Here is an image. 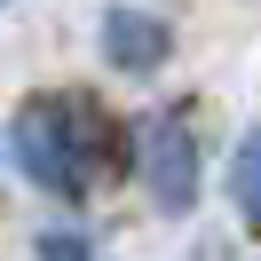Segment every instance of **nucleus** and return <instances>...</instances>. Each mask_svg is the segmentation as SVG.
I'll return each mask as SVG.
<instances>
[{
  "mask_svg": "<svg viewBox=\"0 0 261 261\" xmlns=\"http://www.w3.org/2000/svg\"><path fill=\"white\" fill-rule=\"evenodd\" d=\"M48 261H87V245L80 238H48Z\"/></svg>",
  "mask_w": 261,
  "mask_h": 261,
  "instance_id": "nucleus-5",
  "label": "nucleus"
},
{
  "mask_svg": "<svg viewBox=\"0 0 261 261\" xmlns=\"http://www.w3.org/2000/svg\"><path fill=\"white\" fill-rule=\"evenodd\" d=\"M229 198H238V214L261 229V135H245L238 159H229Z\"/></svg>",
  "mask_w": 261,
  "mask_h": 261,
  "instance_id": "nucleus-4",
  "label": "nucleus"
},
{
  "mask_svg": "<svg viewBox=\"0 0 261 261\" xmlns=\"http://www.w3.org/2000/svg\"><path fill=\"white\" fill-rule=\"evenodd\" d=\"M143 182L159 198V214H190L198 206V135L182 111H159L143 127Z\"/></svg>",
  "mask_w": 261,
  "mask_h": 261,
  "instance_id": "nucleus-2",
  "label": "nucleus"
},
{
  "mask_svg": "<svg viewBox=\"0 0 261 261\" xmlns=\"http://www.w3.org/2000/svg\"><path fill=\"white\" fill-rule=\"evenodd\" d=\"M0 8H8V0H0Z\"/></svg>",
  "mask_w": 261,
  "mask_h": 261,
  "instance_id": "nucleus-6",
  "label": "nucleus"
},
{
  "mask_svg": "<svg viewBox=\"0 0 261 261\" xmlns=\"http://www.w3.org/2000/svg\"><path fill=\"white\" fill-rule=\"evenodd\" d=\"M8 150L32 174V190L48 198H87L103 174L119 166V127L95 95L80 87H48V95H24L8 119Z\"/></svg>",
  "mask_w": 261,
  "mask_h": 261,
  "instance_id": "nucleus-1",
  "label": "nucleus"
},
{
  "mask_svg": "<svg viewBox=\"0 0 261 261\" xmlns=\"http://www.w3.org/2000/svg\"><path fill=\"white\" fill-rule=\"evenodd\" d=\"M95 40H103V64H119V71H159L166 48H174V32H166L150 8H135V0H111V8H103Z\"/></svg>",
  "mask_w": 261,
  "mask_h": 261,
  "instance_id": "nucleus-3",
  "label": "nucleus"
}]
</instances>
